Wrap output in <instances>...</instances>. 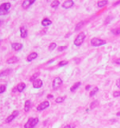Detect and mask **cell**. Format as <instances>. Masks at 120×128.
<instances>
[{"mask_svg": "<svg viewBox=\"0 0 120 128\" xmlns=\"http://www.w3.org/2000/svg\"><path fill=\"white\" fill-rule=\"evenodd\" d=\"M18 58L16 56H13L10 59H9L7 61V63L9 64H14L16 63L18 61Z\"/></svg>", "mask_w": 120, "mask_h": 128, "instance_id": "17", "label": "cell"}, {"mask_svg": "<svg viewBox=\"0 0 120 128\" xmlns=\"http://www.w3.org/2000/svg\"><path fill=\"white\" fill-rule=\"evenodd\" d=\"M12 71H13V70L11 69H7L1 72V77L7 76L10 75Z\"/></svg>", "mask_w": 120, "mask_h": 128, "instance_id": "13", "label": "cell"}, {"mask_svg": "<svg viewBox=\"0 0 120 128\" xmlns=\"http://www.w3.org/2000/svg\"><path fill=\"white\" fill-rule=\"evenodd\" d=\"M60 4V2L59 1H54L51 4V6L53 8H56Z\"/></svg>", "mask_w": 120, "mask_h": 128, "instance_id": "24", "label": "cell"}, {"mask_svg": "<svg viewBox=\"0 0 120 128\" xmlns=\"http://www.w3.org/2000/svg\"><path fill=\"white\" fill-rule=\"evenodd\" d=\"M68 63H69V62L68 61H62L60 62L59 63L58 65L60 66H65V65H67Z\"/></svg>", "mask_w": 120, "mask_h": 128, "instance_id": "29", "label": "cell"}, {"mask_svg": "<svg viewBox=\"0 0 120 128\" xmlns=\"http://www.w3.org/2000/svg\"><path fill=\"white\" fill-rule=\"evenodd\" d=\"M98 91V88L97 87H95L90 93V96L92 97Z\"/></svg>", "mask_w": 120, "mask_h": 128, "instance_id": "23", "label": "cell"}, {"mask_svg": "<svg viewBox=\"0 0 120 128\" xmlns=\"http://www.w3.org/2000/svg\"><path fill=\"white\" fill-rule=\"evenodd\" d=\"M67 48V46H61L58 48V50L59 51H62L63 50H65Z\"/></svg>", "mask_w": 120, "mask_h": 128, "instance_id": "32", "label": "cell"}, {"mask_svg": "<svg viewBox=\"0 0 120 128\" xmlns=\"http://www.w3.org/2000/svg\"><path fill=\"white\" fill-rule=\"evenodd\" d=\"M81 82H78L76 83L72 86L70 88V91L72 92L74 91L76 89H77L80 85H81Z\"/></svg>", "mask_w": 120, "mask_h": 128, "instance_id": "19", "label": "cell"}, {"mask_svg": "<svg viewBox=\"0 0 120 128\" xmlns=\"http://www.w3.org/2000/svg\"><path fill=\"white\" fill-rule=\"evenodd\" d=\"M56 46H57V45L55 43H52L50 44V45L48 47V49L51 51L54 50L56 48Z\"/></svg>", "mask_w": 120, "mask_h": 128, "instance_id": "27", "label": "cell"}, {"mask_svg": "<svg viewBox=\"0 0 120 128\" xmlns=\"http://www.w3.org/2000/svg\"><path fill=\"white\" fill-rule=\"evenodd\" d=\"M114 62L117 64L120 65V58L119 59H116V60H114Z\"/></svg>", "mask_w": 120, "mask_h": 128, "instance_id": "34", "label": "cell"}, {"mask_svg": "<svg viewBox=\"0 0 120 128\" xmlns=\"http://www.w3.org/2000/svg\"><path fill=\"white\" fill-rule=\"evenodd\" d=\"M85 37L86 35L84 33H80L74 41V45L76 47L80 46L83 43Z\"/></svg>", "mask_w": 120, "mask_h": 128, "instance_id": "2", "label": "cell"}, {"mask_svg": "<svg viewBox=\"0 0 120 128\" xmlns=\"http://www.w3.org/2000/svg\"><path fill=\"white\" fill-rule=\"evenodd\" d=\"M74 5V2L72 0H68V1H65L62 5V7L65 9H68L71 7H72Z\"/></svg>", "mask_w": 120, "mask_h": 128, "instance_id": "9", "label": "cell"}, {"mask_svg": "<svg viewBox=\"0 0 120 128\" xmlns=\"http://www.w3.org/2000/svg\"><path fill=\"white\" fill-rule=\"evenodd\" d=\"M54 60H50V61H49V62H48V63H51V62H54Z\"/></svg>", "mask_w": 120, "mask_h": 128, "instance_id": "41", "label": "cell"}, {"mask_svg": "<svg viewBox=\"0 0 120 128\" xmlns=\"http://www.w3.org/2000/svg\"><path fill=\"white\" fill-rule=\"evenodd\" d=\"M38 56V54L35 53V52H33L31 53L30 55H29L28 57H27V60L29 62H31L32 60L36 59Z\"/></svg>", "mask_w": 120, "mask_h": 128, "instance_id": "14", "label": "cell"}, {"mask_svg": "<svg viewBox=\"0 0 120 128\" xmlns=\"http://www.w3.org/2000/svg\"><path fill=\"white\" fill-rule=\"evenodd\" d=\"M21 37L22 38H25L27 36V30L25 26H22L20 28Z\"/></svg>", "mask_w": 120, "mask_h": 128, "instance_id": "12", "label": "cell"}, {"mask_svg": "<svg viewBox=\"0 0 120 128\" xmlns=\"http://www.w3.org/2000/svg\"><path fill=\"white\" fill-rule=\"evenodd\" d=\"M116 115L117 116H120V112H118V113H117Z\"/></svg>", "mask_w": 120, "mask_h": 128, "instance_id": "40", "label": "cell"}, {"mask_svg": "<svg viewBox=\"0 0 120 128\" xmlns=\"http://www.w3.org/2000/svg\"><path fill=\"white\" fill-rule=\"evenodd\" d=\"M98 105H99V102L98 100H94L90 104V108L91 109H93L95 108V107H96Z\"/></svg>", "mask_w": 120, "mask_h": 128, "instance_id": "20", "label": "cell"}, {"mask_svg": "<svg viewBox=\"0 0 120 128\" xmlns=\"http://www.w3.org/2000/svg\"><path fill=\"white\" fill-rule=\"evenodd\" d=\"M65 98H66L65 97H58V98L56 99L55 102H56L57 103H62V102H63L65 100Z\"/></svg>", "mask_w": 120, "mask_h": 128, "instance_id": "25", "label": "cell"}, {"mask_svg": "<svg viewBox=\"0 0 120 128\" xmlns=\"http://www.w3.org/2000/svg\"><path fill=\"white\" fill-rule=\"evenodd\" d=\"M17 87L18 88V91L19 92H21L24 91V90L26 87V84L24 83H21L19 84Z\"/></svg>", "mask_w": 120, "mask_h": 128, "instance_id": "15", "label": "cell"}, {"mask_svg": "<svg viewBox=\"0 0 120 128\" xmlns=\"http://www.w3.org/2000/svg\"><path fill=\"white\" fill-rule=\"evenodd\" d=\"M18 90V88H17V87H15L13 88V90H12V92H16V91Z\"/></svg>", "mask_w": 120, "mask_h": 128, "instance_id": "37", "label": "cell"}, {"mask_svg": "<svg viewBox=\"0 0 120 128\" xmlns=\"http://www.w3.org/2000/svg\"><path fill=\"white\" fill-rule=\"evenodd\" d=\"M106 42L105 40H101L98 38H93L91 40V44L93 47H99L105 45Z\"/></svg>", "mask_w": 120, "mask_h": 128, "instance_id": "4", "label": "cell"}, {"mask_svg": "<svg viewBox=\"0 0 120 128\" xmlns=\"http://www.w3.org/2000/svg\"><path fill=\"white\" fill-rule=\"evenodd\" d=\"M113 96L114 98L120 97V91H115L113 93Z\"/></svg>", "mask_w": 120, "mask_h": 128, "instance_id": "30", "label": "cell"}, {"mask_svg": "<svg viewBox=\"0 0 120 128\" xmlns=\"http://www.w3.org/2000/svg\"><path fill=\"white\" fill-rule=\"evenodd\" d=\"M6 86L2 84L1 85V91H0V93H3L6 90Z\"/></svg>", "mask_w": 120, "mask_h": 128, "instance_id": "31", "label": "cell"}, {"mask_svg": "<svg viewBox=\"0 0 120 128\" xmlns=\"http://www.w3.org/2000/svg\"><path fill=\"white\" fill-rule=\"evenodd\" d=\"M71 128V126H70V125H66V126H65L64 128Z\"/></svg>", "mask_w": 120, "mask_h": 128, "instance_id": "39", "label": "cell"}, {"mask_svg": "<svg viewBox=\"0 0 120 128\" xmlns=\"http://www.w3.org/2000/svg\"><path fill=\"white\" fill-rule=\"evenodd\" d=\"M33 87L36 89H39L42 87L43 85V82L40 79H36L33 82Z\"/></svg>", "mask_w": 120, "mask_h": 128, "instance_id": "10", "label": "cell"}, {"mask_svg": "<svg viewBox=\"0 0 120 128\" xmlns=\"http://www.w3.org/2000/svg\"><path fill=\"white\" fill-rule=\"evenodd\" d=\"M52 23V21L48 18H45L41 22V24L43 26H47L50 25Z\"/></svg>", "mask_w": 120, "mask_h": 128, "instance_id": "16", "label": "cell"}, {"mask_svg": "<svg viewBox=\"0 0 120 128\" xmlns=\"http://www.w3.org/2000/svg\"><path fill=\"white\" fill-rule=\"evenodd\" d=\"M11 4L9 3H4L0 6V15H5L8 13V10L10 9Z\"/></svg>", "mask_w": 120, "mask_h": 128, "instance_id": "3", "label": "cell"}, {"mask_svg": "<svg viewBox=\"0 0 120 128\" xmlns=\"http://www.w3.org/2000/svg\"><path fill=\"white\" fill-rule=\"evenodd\" d=\"M35 0H26L25 1L23 4L22 7L24 9H27L35 2Z\"/></svg>", "mask_w": 120, "mask_h": 128, "instance_id": "8", "label": "cell"}, {"mask_svg": "<svg viewBox=\"0 0 120 128\" xmlns=\"http://www.w3.org/2000/svg\"><path fill=\"white\" fill-rule=\"evenodd\" d=\"M39 122V119L38 118H30L27 122L25 125V128H34Z\"/></svg>", "mask_w": 120, "mask_h": 128, "instance_id": "1", "label": "cell"}, {"mask_svg": "<svg viewBox=\"0 0 120 128\" xmlns=\"http://www.w3.org/2000/svg\"><path fill=\"white\" fill-rule=\"evenodd\" d=\"M47 98L48 99H52L54 98V96L52 94H48L47 96Z\"/></svg>", "mask_w": 120, "mask_h": 128, "instance_id": "35", "label": "cell"}, {"mask_svg": "<svg viewBox=\"0 0 120 128\" xmlns=\"http://www.w3.org/2000/svg\"><path fill=\"white\" fill-rule=\"evenodd\" d=\"M12 48L15 51H19L21 50L23 47V44L21 43H13L11 45Z\"/></svg>", "mask_w": 120, "mask_h": 128, "instance_id": "11", "label": "cell"}, {"mask_svg": "<svg viewBox=\"0 0 120 128\" xmlns=\"http://www.w3.org/2000/svg\"><path fill=\"white\" fill-rule=\"evenodd\" d=\"M112 32L113 34L116 35V34H120V28L116 29H113L112 31Z\"/></svg>", "mask_w": 120, "mask_h": 128, "instance_id": "28", "label": "cell"}, {"mask_svg": "<svg viewBox=\"0 0 120 128\" xmlns=\"http://www.w3.org/2000/svg\"><path fill=\"white\" fill-rule=\"evenodd\" d=\"M107 4H108V1H100V2L98 3V7L101 8V7H103L105 6L106 5H107Z\"/></svg>", "mask_w": 120, "mask_h": 128, "instance_id": "21", "label": "cell"}, {"mask_svg": "<svg viewBox=\"0 0 120 128\" xmlns=\"http://www.w3.org/2000/svg\"><path fill=\"white\" fill-rule=\"evenodd\" d=\"M91 85H87V86H85V90H86V91H89V89L91 88Z\"/></svg>", "mask_w": 120, "mask_h": 128, "instance_id": "36", "label": "cell"}, {"mask_svg": "<svg viewBox=\"0 0 120 128\" xmlns=\"http://www.w3.org/2000/svg\"><path fill=\"white\" fill-rule=\"evenodd\" d=\"M49 105L50 104L48 101H45L39 105V106L37 107V109L38 111H42L49 107Z\"/></svg>", "mask_w": 120, "mask_h": 128, "instance_id": "7", "label": "cell"}, {"mask_svg": "<svg viewBox=\"0 0 120 128\" xmlns=\"http://www.w3.org/2000/svg\"><path fill=\"white\" fill-rule=\"evenodd\" d=\"M84 22H80L79 23H78L77 25H76V28H75V30L76 31H78V30H80L81 28H82V27H83V25H84Z\"/></svg>", "mask_w": 120, "mask_h": 128, "instance_id": "26", "label": "cell"}, {"mask_svg": "<svg viewBox=\"0 0 120 128\" xmlns=\"http://www.w3.org/2000/svg\"><path fill=\"white\" fill-rule=\"evenodd\" d=\"M116 85L120 89V78L117 80L116 83Z\"/></svg>", "mask_w": 120, "mask_h": 128, "instance_id": "33", "label": "cell"}, {"mask_svg": "<svg viewBox=\"0 0 120 128\" xmlns=\"http://www.w3.org/2000/svg\"><path fill=\"white\" fill-rule=\"evenodd\" d=\"M62 84V81L60 77L55 78L52 84V87L54 90H58Z\"/></svg>", "mask_w": 120, "mask_h": 128, "instance_id": "5", "label": "cell"}, {"mask_svg": "<svg viewBox=\"0 0 120 128\" xmlns=\"http://www.w3.org/2000/svg\"><path fill=\"white\" fill-rule=\"evenodd\" d=\"M40 72H37L35 74H34L32 77H31L30 78V81L31 82H33V81H34L36 80V79L40 76Z\"/></svg>", "mask_w": 120, "mask_h": 128, "instance_id": "22", "label": "cell"}, {"mask_svg": "<svg viewBox=\"0 0 120 128\" xmlns=\"http://www.w3.org/2000/svg\"><path fill=\"white\" fill-rule=\"evenodd\" d=\"M120 4V1H119L118 2H116L115 3H114L113 4V6H115V5H118L119 4Z\"/></svg>", "mask_w": 120, "mask_h": 128, "instance_id": "38", "label": "cell"}, {"mask_svg": "<svg viewBox=\"0 0 120 128\" xmlns=\"http://www.w3.org/2000/svg\"><path fill=\"white\" fill-rule=\"evenodd\" d=\"M31 101L30 100H27L25 102V111L26 112H28L31 108Z\"/></svg>", "mask_w": 120, "mask_h": 128, "instance_id": "18", "label": "cell"}, {"mask_svg": "<svg viewBox=\"0 0 120 128\" xmlns=\"http://www.w3.org/2000/svg\"><path fill=\"white\" fill-rule=\"evenodd\" d=\"M19 114V113L18 111H17V110L14 111L11 115H10L9 117H8L6 119L5 121L7 123H10V122H11L16 117H17L18 115Z\"/></svg>", "mask_w": 120, "mask_h": 128, "instance_id": "6", "label": "cell"}]
</instances>
